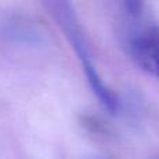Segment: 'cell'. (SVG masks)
Here are the masks:
<instances>
[{
  "mask_svg": "<svg viewBox=\"0 0 159 159\" xmlns=\"http://www.w3.org/2000/svg\"><path fill=\"white\" fill-rule=\"evenodd\" d=\"M43 4L49 10L50 16L59 24V28L63 31L66 38L71 43L74 52L77 53L80 61L82 64L85 77L91 85V89L99 99L102 106L110 113H116L119 109V101L116 95L105 85L101 75L96 71V67L92 61L89 48L87 45L85 36L75 17L74 8L70 4V0H43Z\"/></svg>",
  "mask_w": 159,
  "mask_h": 159,
  "instance_id": "cell-1",
  "label": "cell"
},
{
  "mask_svg": "<svg viewBox=\"0 0 159 159\" xmlns=\"http://www.w3.org/2000/svg\"><path fill=\"white\" fill-rule=\"evenodd\" d=\"M124 2H126V7L130 13L135 14L138 11V8H140V0H124Z\"/></svg>",
  "mask_w": 159,
  "mask_h": 159,
  "instance_id": "cell-3",
  "label": "cell"
},
{
  "mask_svg": "<svg viewBox=\"0 0 159 159\" xmlns=\"http://www.w3.org/2000/svg\"><path fill=\"white\" fill-rule=\"evenodd\" d=\"M129 50L141 69L159 78V28H149L135 35L130 41Z\"/></svg>",
  "mask_w": 159,
  "mask_h": 159,
  "instance_id": "cell-2",
  "label": "cell"
}]
</instances>
